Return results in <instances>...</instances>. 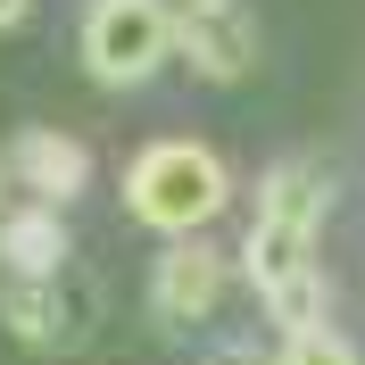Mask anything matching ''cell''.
<instances>
[{
	"label": "cell",
	"mask_w": 365,
	"mask_h": 365,
	"mask_svg": "<svg viewBox=\"0 0 365 365\" xmlns=\"http://www.w3.org/2000/svg\"><path fill=\"white\" fill-rule=\"evenodd\" d=\"M125 207H133V225L166 232V241H200L216 216L232 207V166L216 141H150L133 166H125Z\"/></svg>",
	"instance_id": "obj_1"
},
{
	"label": "cell",
	"mask_w": 365,
	"mask_h": 365,
	"mask_svg": "<svg viewBox=\"0 0 365 365\" xmlns=\"http://www.w3.org/2000/svg\"><path fill=\"white\" fill-rule=\"evenodd\" d=\"M316 225H324V175H316L307 158L266 166V182H257V216H250V241H241V274L257 282V299L282 291L291 274L316 266Z\"/></svg>",
	"instance_id": "obj_2"
},
{
	"label": "cell",
	"mask_w": 365,
	"mask_h": 365,
	"mask_svg": "<svg viewBox=\"0 0 365 365\" xmlns=\"http://www.w3.org/2000/svg\"><path fill=\"white\" fill-rule=\"evenodd\" d=\"M182 42V9L175 0H91L83 9V67L91 83L108 91H133L175 58Z\"/></svg>",
	"instance_id": "obj_3"
},
{
	"label": "cell",
	"mask_w": 365,
	"mask_h": 365,
	"mask_svg": "<svg viewBox=\"0 0 365 365\" xmlns=\"http://www.w3.org/2000/svg\"><path fill=\"white\" fill-rule=\"evenodd\" d=\"M0 324H9L25 349H50V357H67V349H83V341H91V324H100V291H91L83 274L9 282V291H0Z\"/></svg>",
	"instance_id": "obj_4"
},
{
	"label": "cell",
	"mask_w": 365,
	"mask_h": 365,
	"mask_svg": "<svg viewBox=\"0 0 365 365\" xmlns=\"http://www.w3.org/2000/svg\"><path fill=\"white\" fill-rule=\"evenodd\" d=\"M232 266L207 241H166L158 266H150V316L166 324V332H182V324H207L216 316V299H225Z\"/></svg>",
	"instance_id": "obj_5"
},
{
	"label": "cell",
	"mask_w": 365,
	"mask_h": 365,
	"mask_svg": "<svg viewBox=\"0 0 365 365\" xmlns=\"http://www.w3.org/2000/svg\"><path fill=\"white\" fill-rule=\"evenodd\" d=\"M182 58H191V75H207V83H241V75L257 67V25L250 9H200V17H182Z\"/></svg>",
	"instance_id": "obj_6"
},
{
	"label": "cell",
	"mask_w": 365,
	"mask_h": 365,
	"mask_svg": "<svg viewBox=\"0 0 365 365\" xmlns=\"http://www.w3.org/2000/svg\"><path fill=\"white\" fill-rule=\"evenodd\" d=\"M9 166H17V182L34 191L42 207H67L75 191L91 182V150L75 133H50V125H34V133H17V150H9Z\"/></svg>",
	"instance_id": "obj_7"
},
{
	"label": "cell",
	"mask_w": 365,
	"mask_h": 365,
	"mask_svg": "<svg viewBox=\"0 0 365 365\" xmlns=\"http://www.w3.org/2000/svg\"><path fill=\"white\" fill-rule=\"evenodd\" d=\"M0 274L9 282H42V274H67V225L58 207H9L0 216Z\"/></svg>",
	"instance_id": "obj_8"
},
{
	"label": "cell",
	"mask_w": 365,
	"mask_h": 365,
	"mask_svg": "<svg viewBox=\"0 0 365 365\" xmlns=\"http://www.w3.org/2000/svg\"><path fill=\"white\" fill-rule=\"evenodd\" d=\"M324 307H332V291H324V274H316V266L291 274L282 291H266V316H274V332H282V341H291V332H316Z\"/></svg>",
	"instance_id": "obj_9"
},
{
	"label": "cell",
	"mask_w": 365,
	"mask_h": 365,
	"mask_svg": "<svg viewBox=\"0 0 365 365\" xmlns=\"http://www.w3.org/2000/svg\"><path fill=\"white\" fill-rule=\"evenodd\" d=\"M282 365H365V349L349 332H332V324H316V332H291L282 341Z\"/></svg>",
	"instance_id": "obj_10"
},
{
	"label": "cell",
	"mask_w": 365,
	"mask_h": 365,
	"mask_svg": "<svg viewBox=\"0 0 365 365\" xmlns=\"http://www.w3.org/2000/svg\"><path fill=\"white\" fill-rule=\"evenodd\" d=\"M34 17V0H0V34H9V25H25Z\"/></svg>",
	"instance_id": "obj_11"
},
{
	"label": "cell",
	"mask_w": 365,
	"mask_h": 365,
	"mask_svg": "<svg viewBox=\"0 0 365 365\" xmlns=\"http://www.w3.org/2000/svg\"><path fill=\"white\" fill-rule=\"evenodd\" d=\"M182 17H200V9H250V0H175Z\"/></svg>",
	"instance_id": "obj_12"
},
{
	"label": "cell",
	"mask_w": 365,
	"mask_h": 365,
	"mask_svg": "<svg viewBox=\"0 0 365 365\" xmlns=\"http://www.w3.org/2000/svg\"><path fill=\"white\" fill-rule=\"evenodd\" d=\"M216 365H282V357H241V349H225Z\"/></svg>",
	"instance_id": "obj_13"
},
{
	"label": "cell",
	"mask_w": 365,
	"mask_h": 365,
	"mask_svg": "<svg viewBox=\"0 0 365 365\" xmlns=\"http://www.w3.org/2000/svg\"><path fill=\"white\" fill-rule=\"evenodd\" d=\"M9 182H17V166H9V158H0V200H9Z\"/></svg>",
	"instance_id": "obj_14"
}]
</instances>
